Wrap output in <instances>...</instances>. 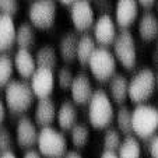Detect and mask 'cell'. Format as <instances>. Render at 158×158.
Listing matches in <instances>:
<instances>
[{
  "instance_id": "8d00e7d4",
  "label": "cell",
  "mask_w": 158,
  "mask_h": 158,
  "mask_svg": "<svg viewBox=\"0 0 158 158\" xmlns=\"http://www.w3.org/2000/svg\"><path fill=\"white\" fill-rule=\"evenodd\" d=\"M99 158H119L116 154V151H109V150H104L102 154L99 155Z\"/></svg>"
},
{
  "instance_id": "ffe728a7",
  "label": "cell",
  "mask_w": 158,
  "mask_h": 158,
  "mask_svg": "<svg viewBox=\"0 0 158 158\" xmlns=\"http://www.w3.org/2000/svg\"><path fill=\"white\" fill-rule=\"evenodd\" d=\"M77 44H78V35L76 31H67L63 34V36L59 41V57H62L63 62L73 63L77 56Z\"/></svg>"
},
{
  "instance_id": "83f0119b",
  "label": "cell",
  "mask_w": 158,
  "mask_h": 158,
  "mask_svg": "<svg viewBox=\"0 0 158 158\" xmlns=\"http://www.w3.org/2000/svg\"><path fill=\"white\" fill-rule=\"evenodd\" d=\"M14 63L13 57L7 53H0V87H6L13 80Z\"/></svg>"
},
{
  "instance_id": "cb8c5ba5",
  "label": "cell",
  "mask_w": 158,
  "mask_h": 158,
  "mask_svg": "<svg viewBox=\"0 0 158 158\" xmlns=\"http://www.w3.org/2000/svg\"><path fill=\"white\" fill-rule=\"evenodd\" d=\"M97 48V42L93 38V35L89 34H83L81 36H78V44H77V56L76 60H78L81 66H87L88 60L93 55V52Z\"/></svg>"
},
{
  "instance_id": "30bf717a",
  "label": "cell",
  "mask_w": 158,
  "mask_h": 158,
  "mask_svg": "<svg viewBox=\"0 0 158 158\" xmlns=\"http://www.w3.org/2000/svg\"><path fill=\"white\" fill-rule=\"evenodd\" d=\"M118 35V25L109 14H101L93 25V38L97 45L108 48Z\"/></svg>"
},
{
  "instance_id": "ba28073f",
  "label": "cell",
  "mask_w": 158,
  "mask_h": 158,
  "mask_svg": "<svg viewBox=\"0 0 158 158\" xmlns=\"http://www.w3.org/2000/svg\"><path fill=\"white\" fill-rule=\"evenodd\" d=\"M57 15L55 0H34L28 7V20L35 28L49 30L53 27Z\"/></svg>"
},
{
  "instance_id": "60d3db41",
  "label": "cell",
  "mask_w": 158,
  "mask_h": 158,
  "mask_svg": "<svg viewBox=\"0 0 158 158\" xmlns=\"http://www.w3.org/2000/svg\"><path fill=\"white\" fill-rule=\"evenodd\" d=\"M155 88L158 89V70H157V73H155Z\"/></svg>"
},
{
  "instance_id": "9c48e42d",
  "label": "cell",
  "mask_w": 158,
  "mask_h": 158,
  "mask_svg": "<svg viewBox=\"0 0 158 158\" xmlns=\"http://www.w3.org/2000/svg\"><path fill=\"white\" fill-rule=\"evenodd\" d=\"M70 20L76 31L85 32L95 23V10L89 0H76L70 6Z\"/></svg>"
},
{
  "instance_id": "74e56055",
  "label": "cell",
  "mask_w": 158,
  "mask_h": 158,
  "mask_svg": "<svg viewBox=\"0 0 158 158\" xmlns=\"http://www.w3.org/2000/svg\"><path fill=\"white\" fill-rule=\"evenodd\" d=\"M63 158H83V155H81L78 151H76V150H69V151L64 154Z\"/></svg>"
},
{
  "instance_id": "f1b7e54d",
  "label": "cell",
  "mask_w": 158,
  "mask_h": 158,
  "mask_svg": "<svg viewBox=\"0 0 158 158\" xmlns=\"http://www.w3.org/2000/svg\"><path fill=\"white\" fill-rule=\"evenodd\" d=\"M122 133L115 127H106L104 134V150H109V151H118L120 143H122Z\"/></svg>"
},
{
  "instance_id": "4fadbf2b",
  "label": "cell",
  "mask_w": 158,
  "mask_h": 158,
  "mask_svg": "<svg viewBox=\"0 0 158 158\" xmlns=\"http://www.w3.org/2000/svg\"><path fill=\"white\" fill-rule=\"evenodd\" d=\"M137 0H116L115 3V23L120 30H129L139 17Z\"/></svg>"
},
{
  "instance_id": "e0dca14e",
  "label": "cell",
  "mask_w": 158,
  "mask_h": 158,
  "mask_svg": "<svg viewBox=\"0 0 158 158\" xmlns=\"http://www.w3.org/2000/svg\"><path fill=\"white\" fill-rule=\"evenodd\" d=\"M15 31L14 18L0 14V53L9 52L15 45Z\"/></svg>"
},
{
  "instance_id": "1f68e13d",
  "label": "cell",
  "mask_w": 158,
  "mask_h": 158,
  "mask_svg": "<svg viewBox=\"0 0 158 158\" xmlns=\"http://www.w3.org/2000/svg\"><path fill=\"white\" fill-rule=\"evenodd\" d=\"M20 9L18 0H0V14L14 17Z\"/></svg>"
},
{
  "instance_id": "d590c367",
  "label": "cell",
  "mask_w": 158,
  "mask_h": 158,
  "mask_svg": "<svg viewBox=\"0 0 158 158\" xmlns=\"http://www.w3.org/2000/svg\"><path fill=\"white\" fill-rule=\"evenodd\" d=\"M23 158H42V154L39 151H36V150L30 148V150L25 151V154H24V157Z\"/></svg>"
},
{
  "instance_id": "603a6c76",
  "label": "cell",
  "mask_w": 158,
  "mask_h": 158,
  "mask_svg": "<svg viewBox=\"0 0 158 158\" xmlns=\"http://www.w3.org/2000/svg\"><path fill=\"white\" fill-rule=\"evenodd\" d=\"M34 56H35L36 67H42V69H49L55 72L57 63H59V53L52 45L41 46Z\"/></svg>"
},
{
  "instance_id": "836d02e7",
  "label": "cell",
  "mask_w": 158,
  "mask_h": 158,
  "mask_svg": "<svg viewBox=\"0 0 158 158\" xmlns=\"http://www.w3.org/2000/svg\"><path fill=\"white\" fill-rule=\"evenodd\" d=\"M6 112H7V108H6V104H4V99L0 97V126L4 122V119H6Z\"/></svg>"
},
{
  "instance_id": "5b68a950",
  "label": "cell",
  "mask_w": 158,
  "mask_h": 158,
  "mask_svg": "<svg viewBox=\"0 0 158 158\" xmlns=\"http://www.w3.org/2000/svg\"><path fill=\"white\" fill-rule=\"evenodd\" d=\"M36 146H38V151L45 158H63L67 152L66 136L52 126L39 129Z\"/></svg>"
},
{
  "instance_id": "9a60e30c",
  "label": "cell",
  "mask_w": 158,
  "mask_h": 158,
  "mask_svg": "<svg viewBox=\"0 0 158 158\" xmlns=\"http://www.w3.org/2000/svg\"><path fill=\"white\" fill-rule=\"evenodd\" d=\"M56 112H57L56 104H55V101L51 97L38 99V102L35 105V110H34V122L39 127L51 126L56 120Z\"/></svg>"
},
{
  "instance_id": "484cf974",
  "label": "cell",
  "mask_w": 158,
  "mask_h": 158,
  "mask_svg": "<svg viewBox=\"0 0 158 158\" xmlns=\"http://www.w3.org/2000/svg\"><path fill=\"white\" fill-rule=\"evenodd\" d=\"M115 120H116L118 125V130L120 133L126 134V136L133 134V129H131V109L120 105L118 112H115Z\"/></svg>"
},
{
  "instance_id": "ab89813d",
  "label": "cell",
  "mask_w": 158,
  "mask_h": 158,
  "mask_svg": "<svg viewBox=\"0 0 158 158\" xmlns=\"http://www.w3.org/2000/svg\"><path fill=\"white\" fill-rule=\"evenodd\" d=\"M59 2L63 4V6H72L76 0H59Z\"/></svg>"
},
{
  "instance_id": "3957f363",
  "label": "cell",
  "mask_w": 158,
  "mask_h": 158,
  "mask_svg": "<svg viewBox=\"0 0 158 158\" xmlns=\"http://www.w3.org/2000/svg\"><path fill=\"white\" fill-rule=\"evenodd\" d=\"M131 129L141 140H150L158 130V108L150 104H137L131 110Z\"/></svg>"
},
{
  "instance_id": "e575fe53",
  "label": "cell",
  "mask_w": 158,
  "mask_h": 158,
  "mask_svg": "<svg viewBox=\"0 0 158 158\" xmlns=\"http://www.w3.org/2000/svg\"><path fill=\"white\" fill-rule=\"evenodd\" d=\"M155 2H157V0H137L139 6H141L143 9H146V10H150L151 7H154Z\"/></svg>"
},
{
  "instance_id": "b9f144b4",
  "label": "cell",
  "mask_w": 158,
  "mask_h": 158,
  "mask_svg": "<svg viewBox=\"0 0 158 158\" xmlns=\"http://www.w3.org/2000/svg\"><path fill=\"white\" fill-rule=\"evenodd\" d=\"M155 4H157V14H158V2H155Z\"/></svg>"
},
{
  "instance_id": "7402d4cb",
  "label": "cell",
  "mask_w": 158,
  "mask_h": 158,
  "mask_svg": "<svg viewBox=\"0 0 158 158\" xmlns=\"http://www.w3.org/2000/svg\"><path fill=\"white\" fill-rule=\"evenodd\" d=\"M36 42L35 27L30 21H23L15 31V45L18 49H31Z\"/></svg>"
},
{
  "instance_id": "d6a6232c",
  "label": "cell",
  "mask_w": 158,
  "mask_h": 158,
  "mask_svg": "<svg viewBox=\"0 0 158 158\" xmlns=\"http://www.w3.org/2000/svg\"><path fill=\"white\" fill-rule=\"evenodd\" d=\"M148 141V152L151 158H158V134H154Z\"/></svg>"
},
{
  "instance_id": "4dcf8cb0",
  "label": "cell",
  "mask_w": 158,
  "mask_h": 158,
  "mask_svg": "<svg viewBox=\"0 0 158 158\" xmlns=\"http://www.w3.org/2000/svg\"><path fill=\"white\" fill-rule=\"evenodd\" d=\"M13 147V136L10 130L4 126H0V155L7 151H11Z\"/></svg>"
},
{
  "instance_id": "6da1fadb",
  "label": "cell",
  "mask_w": 158,
  "mask_h": 158,
  "mask_svg": "<svg viewBox=\"0 0 158 158\" xmlns=\"http://www.w3.org/2000/svg\"><path fill=\"white\" fill-rule=\"evenodd\" d=\"M115 119L112 99L105 89H94L88 101V120L95 129H106Z\"/></svg>"
},
{
  "instance_id": "f546056e",
  "label": "cell",
  "mask_w": 158,
  "mask_h": 158,
  "mask_svg": "<svg viewBox=\"0 0 158 158\" xmlns=\"http://www.w3.org/2000/svg\"><path fill=\"white\" fill-rule=\"evenodd\" d=\"M73 78H74V74H73L72 69L67 67V66H63V67H60L57 70L56 81H57V85L62 89H69L73 83Z\"/></svg>"
},
{
  "instance_id": "5bb4252c",
  "label": "cell",
  "mask_w": 158,
  "mask_h": 158,
  "mask_svg": "<svg viewBox=\"0 0 158 158\" xmlns=\"http://www.w3.org/2000/svg\"><path fill=\"white\" fill-rule=\"evenodd\" d=\"M70 94H72V101L76 105H85L88 104L89 98L94 93L93 83L85 73H77L74 74L73 83L70 85Z\"/></svg>"
},
{
  "instance_id": "52a82bcc",
  "label": "cell",
  "mask_w": 158,
  "mask_h": 158,
  "mask_svg": "<svg viewBox=\"0 0 158 158\" xmlns=\"http://www.w3.org/2000/svg\"><path fill=\"white\" fill-rule=\"evenodd\" d=\"M112 49L116 60L127 70H131L137 63V48L134 36L129 30H120L112 44Z\"/></svg>"
},
{
  "instance_id": "4316f807",
  "label": "cell",
  "mask_w": 158,
  "mask_h": 158,
  "mask_svg": "<svg viewBox=\"0 0 158 158\" xmlns=\"http://www.w3.org/2000/svg\"><path fill=\"white\" fill-rule=\"evenodd\" d=\"M70 137H72V143L77 148H83L87 146L89 141V129L84 123H76L72 129H70Z\"/></svg>"
},
{
  "instance_id": "d6986e66",
  "label": "cell",
  "mask_w": 158,
  "mask_h": 158,
  "mask_svg": "<svg viewBox=\"0 0 158 158\" xmlns=\"http://www.w3.org/2000/svg\"><path fill=\"white\" fill-rule=\"evenodd\" d=\"M77 118H78L77 106H76V104L72 99L63 101L60 104V106L57 108L56 120L62 130H70L77 123Z\"/></svg>"
},
{
  "instance_id": "8992f818",
  "label": "cell",
  "mask_w": 158,
  "mask_h": 158,
  "mask_svg": "<svg viewBox=\"0 0 158 158\" xmlns=\"http://www.w3.org/2000/svg\"><path fill=\"white\" fill-rule=\"evenodd\" d=\"M87 66L89 67V72L97 81L106 83L112 78V76L116 74L118 60L112 51L105 46H97Z\"/></svg>"
},
{
  "instance_id": "8fae6325",
  "label": "cell",
  "mask_w": 158,
  "mask_h": 158,
  "mask_svg": "<svg viewBox=\"0 0 158 158\" xmlns=\"http://www.w3.org/2000/svg\"><path fill=\"white\" fill-rule=\"evenodd\" d=\"M55 83H56V76L53 70L42 69V67H38L32 77L30 78L31 89L38 99L49 98L53 93Z\"/></svg>"
},
{
  "instance_id": "2e32d148",
  "label": "cell",
  "mask_w": 158,
  "mask_h": 158,
  "mask_svg": "<svg viewBox=\"0 0 158 158\" xmlns=\"http://www.w3.org/2000/svg\"><path fill=\"white\" fill-rule=\"evenodd\" d=\"M13 63H14V70L23 78H31L35 70L38 69L35 63V56L31 53L30 49H17L13 56Z\"/></svg>"
},
{
  "instance_id": "d4e9b609",
  "label": "cell",
  "mask_w": 158,
  "mask_h": 158,
  "mask_svg": "<svg viewBox=\"0 0 158 158\" xmlns=\"http://www.w3.org/2000/svg\"><path fill=\"white\" fill-rule=\"evenodd\" d=\"M119 158H141V144L137 137L126 136L116 151Z\"/></svg>"
},
{
  "instance_id": "f35d334b",
  "label": "cell",
  "mask_w": 158,
  "mask_h": 158,
  "mask_svg": "<svg viewBox=\"0 0 158 158\" xmlns=\"http://www.w3.org/2000/svg\"><path fill=\"white\" fill-rule=\"evenodd\" d=\"M0 158H18V157L13 152V150H11V151H7V152H4V154H2Z\"/></svg>"
},
{
  "instance_id": "ac0fdd59",
  "label": "cell",
  "mask_w": 158,
  "mask_h": 158,
  "mask_svg": "<svg viewBox=\"0 0 158 158\" xmlns=\"http://www.w3.org/2000/svg\"><path fill=\"white\" fill-rule=\"evenodd\" d=\"M108 95L110 97L112 102L120 105L127 99V91H129V78L126 76L116 73L112 76L109 81H108Z\"/></svg>"
},
{
  "instance_id": "7a4b0ae2",
  "label": "cell",
  "mask_w": 158,
  "mask_h": 158,
  "mask_svg": "<svg viewBox=\"0 0 158 158\" xmlns=\"http://www.w3.org/2000/svg\"><path fill=\"white\" fill-rule=\"evenodd\" d=\"M34 97L30 81L11 80L4 87V104L13 115L27 112L34 102Z\"/></svg>"
},
{
  "instance_id": "44dd1931",
  "label": "cell",
  "mask_w": 158,
  "mask_h": 158,
  "mask_svg": "<svg viewBox=\"0 0 158 158\" xmlns=\"http://www.w3.org/2000/svg\"><path fill=\"white\" fill-rule=\"evenodd\" d=\"M137 31L140 38L146 42H151L158 38V15L151 11L143 13L139 18Z\"/></svg>"
},
{
  "instance_id": "7c38bea8",
  "label": "cell",
  "mask_w": 158,
  "mask_h": 158,
  "mask_svg": "<svg viewBox=\"0 0 158 158\" xmlns=\"http://www.w3.org/2000/svg\"><path fill=\"white\" fill-rule=\"evenodd\" d=\"M38 126L31 118L21 116L15 125V141L24 150L32 148L38 140Z\"/></svg>"
},
{
  "instance_id": "277c9868",
  "label": "cell",
  "mask_w": 158,
  "mask_h": 158,
  "mask_svg": "<svg viewBox=\"0 0 158 158\" xmlns=\"http://www.w3.org/2000/svg\"><path fill=\"white\" fill-rule=\"evenodd\" d=\"M155 91V72L151 67H143L129 80L127 98L133 104H144Z\"/></svg>"
}]
</instances>
